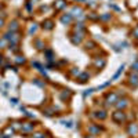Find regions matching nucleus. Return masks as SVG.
Wrapping results in <instances>:
<instances>
[{"label":"nucleus","instance_id":"obj_1","mask_svg":"<svg viewBox=\"0 0 138 138\" xmlns=\"http://www.w3.org/2000/svg\"><path fill=\"white\" fill-rule=\"evenodd\" d=\"M22 128H24L25 131H30V130H33V126L30 123H26V124H24V126H22Z\"/></svg>","mask_w":138,"mask_h":138},{"label":"nucleus","instance_id":"obj_2","mask_svg":"<svg viewBox=\"0 0 138 138\" xmlns=\"http://www.w3.org/2000/svg\"><path fill=\"white\" fill-rule=\"evenodd\" d=\"M117 113H119V115H115V119H116V120H123L124 116H123V115L120 113V112H117Z\"/></svg>","mask_w":138,"mask_h":138},{"label":"nucleus","instance_id":"obj_3","mask_svg":"<svg viewBox=\"0 0 138 138\" xmlns=\"http://www.w3.org/2000/svg\"><path fill=\"white\" fill-rule=\"evenodd\" d=\"M17 62H18V64H21V62L24 64V62H25V58H24V57H17Z\"/></svg>","mask_w":138,"mask_h":138},{"label":"nucleus","instance_id":"obj_4","mask_svg":"<svg viewBox=\"0 0 138 138\" xmlns=\"http://www.w3.org/2000/svg\"><path fill=\"white\" fill-rule=\"evenodd\" d=\"M69 19H70V17H64V18H62V22H69Z\"/></svg>","mask_w":138,"mask_h":138},{"label":"nucleus","instance_id":"obj_5","mask_svg":"<svg viewBox=\"0 0 138 138\" xmlns=\"http://www.w3.org/2000/svg\"><path fill=\"white\" fill-rule=\"evenodd\" d=\"M133 68H134V69H135V70H138V64H135V65H134V66H133Z\"/></svg>","mask_w":138,"mask_h":138},{"label":"nucleus","instance_id":"obj_6","mask_svg":"<svg viewBox=\"0 0 138 138\" xmlns=\"http://www.w3.org/2000/svg\"><path fill=\"white\" fill-rule=\"evenodd\" d=\"M3 24H4V22H3V19H0V28L3 26Z\"/></svg>","mask_w":138,"mask_h":138},{"label":"nucleus","instance_id":"obj_7","mask_svg":"<svg viewBox=\"0 0 138 138\" xmlns=\"http://www.w3.org/2000/svg\"><path fill=\"white\" fill-rule=\"evenodd\" d=\"M2 58H3V57H2V55H0V62H2Z\"/></svg>","mask_w":138,"mask_h":138},{"label":"nucleus","instance_id":"obj_8","mask_svg":"<svg viewBox=\"0 0 138 138\" xmlns=\"http://www.w3.org/2000/svg\"><path fill=\"white\" fill-rule=\"evenodd\" d=\"M0 8H2V4H0Z\"/></svg>","mask_w":138,"mask_h":138}]
</instances>
